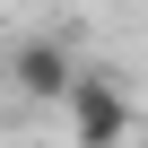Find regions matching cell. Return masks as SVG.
<instances>
[{
  "mask_svg": "<svg viewBox=\"0 0 148 148\" xmlns=\"http://www.w3.org/2000/svg\"><path fill=\"white\" fill-rule=\"evenodd\" d=\"M9 87H18L26 105H70V87H79L70 44H61V35H18V52H9Z\"/></svg>",
  "mask_w": 148,
  "mask_h": 148,
  "instance_id": "cell-1",
  "label": "cell"
},
{
  "mask_svg": "<svg viewBox=\"0 0 148 148\" xmlns=\"http://www.w3.org/2000/svg\"><path fill=\"white\" fill-rule=\"evenodd\" d=\"M61 113H70V148H122L131 139V96L113 79H79Z\"/></svg>",
  "mask_w": 148,
  "mask_h": 148,
  "instance_id": "cell-2",
  "label": "cell"
}]
</instances>
